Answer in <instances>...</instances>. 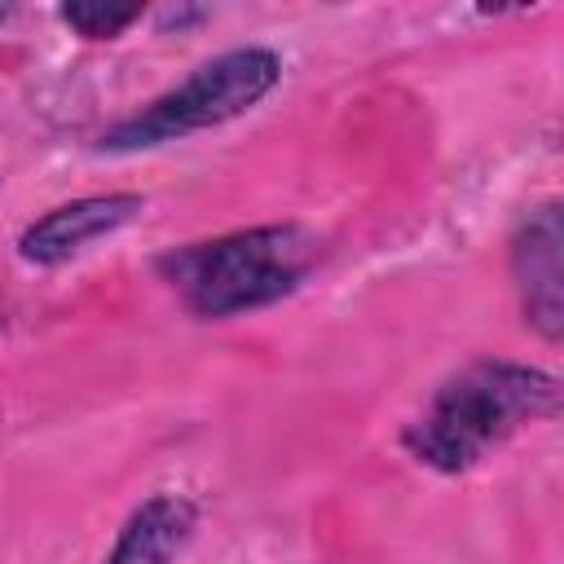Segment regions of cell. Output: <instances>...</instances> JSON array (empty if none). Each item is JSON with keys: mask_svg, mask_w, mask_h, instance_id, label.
<instances>
[{"mask_svg": "<svg viewBox=\"0 0 564 564\" xmlns=\"http://www.w3.org/2000/svg\"><path fill=\"white\" fill-rule=\"evenodd\" d=\"M560 379L502 357H480L449 375L423 414L401 432V445L432 471L458 476L511 441L524 423L555 419Z\"/></svg>", "mask_w": 564, "mask_h": 564, "instance_id": "cell-1", "label": "cell"}, {"mask_svg": "<svg viewBox=\"0 0 564 564\" xmlns=\"http://www.w3.org/2000/svg\"><path fill=\"white\" fill-rule=\"evenodd\" d=\"M317 260L322 238L308 225L286 220L172 247L154 260V269L194 317H238L291 295Z\"/></svg>", "mask_w": 564, "mask_h": 564, "instance_id": "cell-2", "label": "cell"}, {"mask_svg": "<svg viewBox=\"0 0 564 564\" xmlns=\"http://www.w3.org/2000/svg\"><path fill=\"white\" fill-rule=\"evenodd\" d=\"M278 79H282V57L273 48H260V44L229 48V53L194 66L176 88L159 93L137 115L106 128L97 145L110 154H132V150H150V145L181 141L189 132L229 123V119L247 115L256 101H264L278 88Z\"/></svg>", "mask_w": 564, "mask_h": 564, "instance_id": "cell-3", "label": "cell"}, {"mask_svg": "<svg viewBox=\"0 0 564 564\" xmlns=\"http://www.w3.org/2000/svg\"><path fill=\"white\" fill-rule=\"evenodd\" d=\"M511 278L520 291L524 322L542 339L564 330V225L560 203L533 207L511 234Z\"/></svg>", "mask_w": 564, "mask_h": 564, "instance_id": "cell-4", "label": "cell"}, {"mask_svg": "<svg viewBox=\"0 0 564 564\" xmlns=\"http://www.w3.org/2000/svg\"><path fill=\"white\" fill-rule=\"evenodd\" d=\"M145 212L141 194H88L75 203H62L53 212H44L40 220H31L18 234V256L26 264H66L70 256H79L88 242L110 238L115 229L132 225Z\"/></svg>", "mask_w": 564, "mask_h": 564, "instance_id": "cell-5", "label": "cell"}, {"mask_svg": "<svg viewBox=\"0 0 564 564\" xmlns=\"http://www.w3.org/2000/svg\"><path fill=\"white\" fill-rule=\"evenodd\" d=\"M198 529V507L185 494H150L119 529L101 564H176Z\"/></svg>", "mask_w": 564, "mask_h": 564, "instance_id": "cell-6", "label": "cell"}, {"mask_svg": "<svg viewBox=\"0 0 564 564\" xmlns=\"http://www.w3.org/2000/svg\"><path fill=\"white\" fill-rule=\"evenodd\" d=\"M57 18L79 31L84 40H115L119 31H128L141 18V4H101V0H84V4H62Z\"/></svg>", "mask_w": 564, "mask_h": 564, "instance_id": "cell-7", "label": "cell"}, {"mask_svg": "<svg viewBox=\"0 0 564 564\" xmlns=\"http://www.w3.org/2000/svg\"><path fill=\"white\" fill-rule=\"evenodd\" d=\"M4 18H9V9H0V22H4Z\"/></svg>", "mask_w": 564, "mask_h": 564, "instance_id": "cell-8", "label": "cell"}, {"mask_svg": "<svg viewBox=\"0 0 564 564\" xmlns=\"http://www.w3.org/2000/svg\"><path fill=\"white\" fill-rule=\"evenodd\" d=\"M0 335H4V317H0Z\"/></svg>", "mask_w": 564, "mask_h": 564, "instance_id": "cell-9", "label": "cell"}]
</instances>
